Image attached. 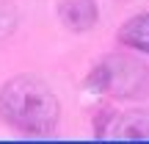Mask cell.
Wrapping results in <instances>:
<instances>
[{"mask_svg": "<svg viewBox=\"0 0 149 144\" xmlns=\"http://www.w3.org/2000/svg\"><path fill=\"white\" fill-rule=\"evenodd\" d=\"M58 97L36 75L11 78L0 89V119L25 136H50L58 125Z\"/></svg>", "mask_w": 149, "mask_h": 144, "instance_id": "6da1fadb", "label": "cell"}, {"mask_svg": "<svg viewBox=\"0 0 149 144\" xmlns=\"http://www.w3.org/2000/svg\"><path fill=\"white\" fill-rule=\"evenodd\" d=\"M86 86L119 100H141L149 94V70L130 55H108L91 70Z\"/></svg>", "mask_w": 149, "mask_h": 144, "instance_id": "7a4b0ae2", "label": "cell"}, {"mask_svg": "<svg viewBox=\"0 0 149 144\" xmlns=\"http://www.w3.org/2000/svg\"><path fill=\"white\" fill-rule=\"evenodd\" d=\"M97 139H124V141H144L149 139V111L133 108L111 117L108 125H100Z\"/></svg>", "mask_w": 149, "mask_h": 144, "instance_id": "3957f363", "label": "cell"}, {"mask_svg": "<svg viewBox=\"0 0 149 144\" xmlns=\"http://www.w3.org/2000/svg\"><path fill=\"white\" fill-rule=\"evenodd\" d=\"M97 3L94 0H61L58 17L69 31H88L97 22Z\"/></svg>", "mask_w": 149, "mask_h": 144, "instance_id": "277c9868", "label": "cell"}, {"mask_svg": "<svg viewBox=\"0 0 149 144\" xmlns=\"http://www.w3.org/2000/svg\"><path fill=\"white\" fill-rule=\"evenodd\" d=\"M119 42L133 50L149 53V14H138L124 22L122 31H119Z\"/></svg>", "mask_w": 149, "mask_h": 144, "instance_id": "5b68a950", "label": "cell"}]
</instances>
